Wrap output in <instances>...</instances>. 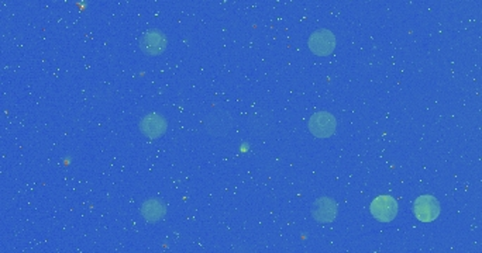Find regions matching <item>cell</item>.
Here are the masks:
<instances>
[{
  "label": "cell",
  "instance_id": "6da1fadb",
  "mask_svg": "<svg viewBox=\"0 0 482 253\" xmlns=\"http://www.w3.org/2000/svg\"><path fill=\"white\" fill-rule=\"evenodd\" d=\"M234 127V119L229 111L225 110H214L206 116L205 128L206 131L216 138L226 136L231 132Z\"/></svg>",
  "mask_w": 482,
  "mask_h": 253
},
{
  "label": "cell",
  "instance_id": "7a4b0ae2",
  "mask_svg": "<svg viewBox=\"0 0 482 253\" xmlns=\"http://www.w3.org/2000/svg\"><path fill=\"white\" fill-rule=\"evenodd\" d=\"M308 128L316 138H329L334 135L337 130V121L332 112L317 111L309 119Z\"/></svg>",
  "mask_w": 482,
  "mask_h": 253
},
{
  "label": "cell",
  "instance_id": "3957f363",
  "mask_svg": "<svg viewBox=\"0 0 482 253\" xmlns=\"http://www.w3.org/2000/svg\"><path fill=\"white\" fill-rule=\"evenodd\" d=\"M336 36L326 28L313 32L308 40V47L316 56H329L336 49Z\"/></svg>",
  "mask_w": 482,
  "mask_h": 253
},
{
  "label": "cell",
  "instance_id": "277c9868",
  "mask_svg": "<svg viewBox=\"0 0 482 253\" xmlns=\"http://www.w3.org/2000/svg\"><path fill=\"white\" fill-rule=\"evenodd\" d=\"M274 125L275 120L273 112L266 110H257L251 112L247 120L249 131L258 138H265L270 135L274 130Z\"/></svg>",
  "mask_w": 482,
  "mask_h": 253
},
{
  "label": "cell",
  "instance_id": "5b68a950",
  "mask_svg": "<svg viewBox=\"0 0 482 253\" xmlns=\"http://www.w3.org/2000/svg\"><path fill=\"white\" fill-rule=\"evenodd\" d=\"M139 45H140V49L146 55H148V56H158V55H161L167 49L168 38H167V36L163 32L157 30V28H152V30L146 32L140 37Z\"/></svg>",
  "mask_w": 482,
  "mask_h": 253
},
{
  "label": "cell",
  "instance_id": "8992f818",
  "mask_svg": "<svg viewBox=\"0 0 482 253\" xmlns=\"http://www.w3.org/2000/svg\"><path fill=\"white\" fill-rule=\"evenodd\" d=\"M371 214L381 222H391L398 214V203L392 195H378L371 203Z\"/></svg>",
  "mask_w": 482,
  "mask_h": 253
},
{
  "label": "cell",
  "instance_id": "52a82bcc",
  "mask_svg": "<svg viewBox=\"0 0 482 253\" xmlns=\"http://www.w3.org/2000/svg\"><path fill=\"white\" fill-rule=\"evenodd\" d=\"M415 217L422 222H432L440 214V204L433 195H422L413 206Z\"/></svg>",
  "mask_w": 482,
  "mask_h": 253
},
{
  "label": "cell",
  "instance_id": "ba28073f",
  "mask_svg": "<svg viewBox=\"0 0 482 253\" xmlns=\"http://www.w3.org/2000/svg\"><path fill=\"white\" fill-rule=\"evenodd\" d=\"M168 123L164 116L158 112H148L140 120V131L151 139H157L167 132Z\"/></svg>",
  "mask_w": 482,
  "mask_h": 253
},
{
  "label": "cell",
  "instance_id": "9c48e42d",
  "mask_svg": "<svg viewBox=\"0 0 482 253\" xmlns=\"http://www.w3.org/2000/svg\"><path fill=\"white\" fill-rule=\"evenodd\" d=\"M338 213L337 203L332 200L330 197H320L312 207V215L317 222L328 224L336 219Z\"/></svg>",
  "mask_w": 482,
  "mask_h": 253
},
{
  "label": "cell",
  "instance_id": "30bf717a",
  "mask_svg": "<svg viewBox=\"0 0 482 253\" xmlns=\"http://www.w3.org/2000/svg\"><path fill=\"white\" fill-rule=\"evenodd\" d=\"M140 213H141V215L144 217L146 221H148V222H158V221H161L165 217L167 207L161 200L150 199V200L143 203V206L140 208Z\"/></svg>",
  "mask_w": 482,
  "mask_h": 253
}]
</instances>
